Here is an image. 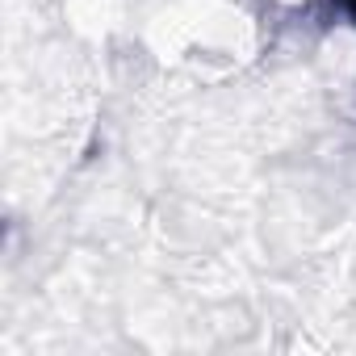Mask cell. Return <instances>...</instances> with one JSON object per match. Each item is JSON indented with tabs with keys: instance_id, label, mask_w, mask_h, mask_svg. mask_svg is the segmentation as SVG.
<instances>
[{
	"instance_id": "cell-1",
	"label": "cell",
	"mask_w": 356,
	"mask_h": 356,
	"mask_svg": "<svg viewBox=\"0 0 356 356\" xmlns=\"http://www.w3.org/2000/svg\"><path fill=\"white\" fill-rule=\"evenodd\" d=\"M331 5H335V9L352 22V26H356V0H331Z\"/></svg>"
}]
</instances>
